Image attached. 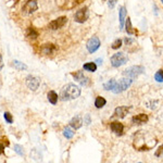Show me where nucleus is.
<instances>
[{"label": "nucleus", "instance_id": "6ab92c4d", "mask_svg": "<svg viewBox=\"0 0 163 163\" xmlns=\"http://www.w3.org/2000/svg\"><path fill=\"white\" fill-rule=\"evenodd\" d=\"M58 99H59V97H58V95L56 92L51 90V92H48V100L50 103H52V104H57Z\"/></svg>", "mask_w": 163, "mask_h": 163}, {"label": "nucleus", "instance_id": "39448f33", "mask_svg": "<svg viewBox=\"0 0 163 163\" xmlns=\"http://www.w3.org/2000/svg\"><path fill=\"white\" fill-rule=\"evenodd\" d=\"M143 71H145V68L141 65H134L131 66L128 69H126L123 72V75L126 77H131V78H136L137 76H139L140 74H143Z\"/></svg>", "mask_w": 163, "mask_h": 163}, {"label": "nucleus", "instance_id": "393cba45", "mask_svg": "<svg viewBox=\"0 0 163 163\" xmlns=\"http://www.w3.org/2000/svg\"><path fill=\"white\" fill-rule=\"evenodd\" d=\"M125 27H126V33L128 35H132L134 34L135 32L133 31V27H132V22H131V19H126V24H125Z\"/></svg>", "mask_w": 163, "mask_h": 163}, {"label": "nucleus", "instance_id": "2eb2a0df", "mask_svg": "<svg viewBox=\"0 0 163 163\" xmlns=\"http://www.w3.org/2000/svg\"><path fill=\"white\" fill-rule=\"evenodd\" d=\"M125 17H126V8L124 6L120 7V10H119V21H120V29H123L124 22H125Z\"/></svg>", "mask_w": 163, "mask_h": 163}, {"label": "nucleus", "instance_id": "20e7f679", "mask_svg": "<svg viewBox=\"0 0 163 163\" xmlns=\"http://www.w3.org/2000/svg\"><path fill=\"white\" fill-rule=\"evenodd\" d=\"M128 61V57L123 52H117L113 54L111 57V65L113 68H119V66L123 65Z\"/></svg>", "mask_w": 163, "mask_h": 163}, {"label": "nucleus", "instance_id": "c9c22d12", "mask_svg": "<svg viewBox=\"0 0 163 163\" xmlns=\"http://www.w3.org/2000/svg\"><path fill=\"white\" fill-rule=\"evenodd\" d=\"M96 63H98V64H102V59H97V60L95 61Z\"/></svg>", "mask_w": 163, "mask_h": 163}, {"label": "nucleus", "instance_id": "7c9ffc66", "mask_svg": "<svg viewBox=\"0 0 163 163\" xmlns=\"http://www.w3.org/2000/svg\"><path fill=\"white\" fill-rule=\"evenodd\" d=\"M84 122H85L86 125H89V124H90V115L86 114L85 115V119H84Z\"/></svg>", "mask_w": 163, "mask_h": 163}, {"label": "nucleus", "instance_id": "b1692460", "mask_svg": "<svg viewBox=\"0 0 163 163\" xmlns=\"http://www.w3.org/2000/svg\"><path fill=\"white\" fill-rule=\"evenodd\" d=\"M63 135H64V137L68 138V139H71L73 136H74V132L72 131L70 127H64V129H63Z\"/></svg>", "mask_w": 163, "mask_h": 163}, {"label": "nucleus", "instance_id": "f8f14e48", "mask_svg": "<svg viewBox=\"0 0 163 163\" xmlns=\"http://www.w3.org/2000/svg\"><path fill=\"white\" fill-rule=\"evenodd\" d=\"M131 110V108L127 106H122V107H117L114 111V116L120 117V119H124L126 116V114L128 113V111Z\"/></svg>", "mask_w": 163, "mask_h": 163}, {"label": "nucleus", "instance_id": "473e14b6", "mask_svg": "<svg viewBox=\"0 0 163 163\" xmlns=\"http://www.w3.org/2000/svg\"><path fill=\"white\" fill-rule=\"evenodd\" d=\"M124 41H125V44L127 45V46H128V45H131V44H132L134 40L131 39V38H125V40H124Z\"/></svg>", "mask_w": 163, "mask_h": 163}, {"label": "nucleus", "instance_id": "f03ea898", "mask_svg": "<svg viewBox=\"0 0 163 163\" xmlns=\"http://www.w3.org/2000/svg\"><path fill=\"white\" fill-rule=\"evenodd\" d=\"M80 89L78 86L74 85V84H68L64 86L60 92V98L61 100L66 101V100H73L76 98L80 97Z\"/></svg>", "mask_w": 163, "mask_h": 163}, {"label": "nucleus", "instance_id": "ddd939ff", "mask_svg": "<svg viewBox=\"0 0 163 163\" xmlns=\"http://www.w3.org/2000/svg\"><path fill=\"white\" fill-rule=\"evenodd\" d=\"M110 128L113 133L117 135V136H121L123 135L124 132V125L122 123H119V122H114V123L110 124Z\"/></svg>", "mask_w": 163, "mask_h": 163}, {"label": "nucleus", "instance_id": "f704fd0d", "mask_svg": "<svg viewBox=\"0 0 163 163\" xmlns=\"http://www.w3.org/2000/svg\"><path fill=\"white\" fill-rule=\"evenodd\" d=\"M3 150H5V146L0 143V155H1V153H3Z\"/></svg>", "mask_w": 163, "mask_h": 163}, {"label": "nucleus", "instance_id": "aec40b11", "mask_svg": "<svg viewBox=\"0 0 163 163\" xmlns=\"http://www.w3.org/2000/svg\"><path fill=\"white\" fill-rule=\"evenodd\" d=\"M106 103H107V101L104 98L101 97V96H98V97L96 98V100H95V107L97 109H101Z\"/></svg>", "mask_w": 163, "mask_h": 163}, {"label": "nucleus", "instance_id": "4be33fe9", "mask_svg": "<svg viewBox=\"0 0 163 163\" xmlns=\"http://www.w3.org/2000/svg\"><path fill=\"white\" fill-rule=\"evenodd\" d=\"M26 36L31 38V39H35V38L38 37V32L34 27H29V29L26 32Z\"/></svg>", "mask_w": 163, "mask_h": 163}, {"label": "nucleus", "instance_id": "a878e982", "mask_svg": "<svg viewBox=\"0 0 163 163\" xmlns=\"http://www.w3.org/2000/svg\"><path fill=\"white\" fill-rule=\"evenodd\" d=\"M155 80L159 83H163V70H159L155 75Z\"/></svg>", "mask_w": 163, "mask_h": 163}, {"label": "nucleus", "instance_id": "9d476101", "mask_svg": "<svg viewBox=\"0 0 163 163\" xmlns=\"http://www.w3.org/2000/svg\"><path fill=\"white\" fill-rule=\"evenodd\" d=\"M39 80L37 77H35L33 75H29L26 77V85L31 90H37V88L39 87Z\"/></svg>", "mask_w": 163, "mask_h": 163}, {"label": "nucleus", "instance_id": "1a4fd4ad", "mask_svg": "<svg viewBox=\"0 0 163 163\" xmlns=\"http://www.w3.org/2000/svg\"><path fill=\"white\" fill-rule=\"evenodd\" d=\"M66 22H68V19H66L65 17H58V19H56V20H53L52 22H50L48 27L50 29L56 31V29H61V27H63V26L66 24Z\"/></svg>", "mask_w": 163, "mask_h": 163}, {"label": "nucleus", "instance_id": "6e6552de", "mask_svg": "<svg viewBox=\"0 0 163 163\" xmlns=\"http://www.w3.org/2000/svg\"><path fill=\"white\" fill-rule=\"evenodd\" d=\"M89 12H88V8L87 7H84L80 10H78L74 15V19L77 23H84L87 19H88Z\"/></svg>", "mask_w": 163, "mask_h": 163}, {"label": "nucleus", "instance_id": "dca6fc26", "mask_svg": "<svg viewBox=\"0 0 163 163\" xmlns=\"http://www.w3.org/2000/svg\"><path fill=\"white\" fill-rule=\"evenodd\" d=\"M56 50H57V47H56V45H52V44L44 45L43 48H41V52L44 54H47V56L52 54L53 52H56Z\"/></svg>", "mask_w": 163, "mask_h": 163}, {"label": "nucleus", "instance_id": "4468645a", "mask_svg": "<svg viewBox=\"0 0 163 163\" xmlns=\"http://www.w3.org/2000/svg\"><path fill=\"white\" fill-rule=\"evenodd\" d=\"M147 121H148V115L143 114V113H141V114H138V115H135V116L132 119L133 123H134V124H138V125L146 123Z\"/></svg>", "mask_w": 163, "mask_h": 163}, {"label": "nucleus", "instance_id": "72a5a7b5", "mask_svg": "<svg viewBox=\"0 0 163 163\" xmlns=\"http://www.w3.org/2000/svg\"><path fill=\"white\" fill-rule=\"evenodd\" d=\"M3 68V61H2V56H1V53H0V71L2 70Z\"/></svg>", "mask_w": 163, "mask_h": 163}, {"label": "nucleus", "instance_id": "c756f323", "mask_svg": "<svg viewBox=\"0 0 163 163\" xmlns=\"http://www.w3.org/2000/svg\"><path fill=\"white\" fill-rule=\"evenodd\" d=\"M116 1L117 0H108V6H109V8H114V6H115V3H116Z\"/></svg>", "mask_w": 163, "mask_h": 163}, {"label": "nucleus", "instance_id": "7ed1b4c3", "mask_svg": "<svg viewBox=\"0 0 163 163\" xmlns=\"http://www.w3.org/2000/svg\"><path fill=\"white\" fill-rule=\"evenodd\" d=\"M132 83H133V78L124 76V77L122 78L120 82H116V84H115L114 88H113V90H112V92H114V94H120V92H125L126 89L132 85Z\"/></svg>", "mask_w": 163, "mask_h": 163}, {"label": "nucleus", "instance_id": "2f4dec72", "mask_svg": "<svg viewBox=\"0 0 163 163\" xmlns=\"http://www.w3.org/2000/svg\"><path fill=\"white\" fill-rule=\"evenodd\" d=\"M163 152V146H161L160 148L158 149V151L155 152V157H161V153Z\"/></svg>", "mask_w": 163, "mask_h": 163}, {"label": "nucleus", "instance_id": "423d86ee", "mask_svg": "<svg viewBox=\"0 0 163 163\" xmlns=\"http://www.w3.org/2000/svg\"><path fill=\"white\" fill-rule=\"evenodd\" d=\"M37 9H38L37 2H36L35 0H29L23 6V8H22V13H23L24 15H29V14H32V13H34Z\"/></svg>", "mask_w": 163, "mask_h": 163}, {"label": "nucleus", "instance_id": "f257e3e1", "mask_svg": "<svg viewBox=\"0 0 163 163\" xmlns=\"http://www.w3.org/2000/svg\"><path fill=\"white\" fill-rule=\"evenodd\" d=\"M157 143V139L153 138L150 134L147 132H136L134 135V148L137 149L138 151H148L150 149H152Z\"/></svg>", "mask_w": 163, "mask_h": 163}, {"label": "nucleus", "instance_id": "e433bc0d", "mask_svg": "<svg viewBox=\"0 0 163 163\" xmlns=\"http://www.w3.org/2000/svg\"><path fill=\"white\" fill-rule=\"evenodd\" d=\"M161 2H162V5H163V0H161Z\"/></svg>", "mask_w": 163, "mask_h": 163}, {"label": "nucleus", "instance_id": "9b49d317", "mask_svg": "<svg viewBox=\"0 0 163 163\" xmlns=\"http://www.w3.org/2000/svg\"><path fill=\"white\" fill-rule=\"evenodd\" d=\"M72 75H73V77L75 78V80H77L78 83H80L82 86H87V85H88V80H89L83 74V72L77 71L76 73H73Z\"/></svg>", "mask_w": 163, "mask_h": 163}, {"label": "nucleus", "instance_id": "f3484780", "mask_svg": "<svg viewBox=\"0 0 163 163\" xmlns=\"http://www.w3.org/2000/svg\"><path fill=\"white\" fill-rule=\"evenodd\" d=\"M82 125H83V121H82V119L80 116H74L70 121V126H71L72 128L78 129L82 127Z\"/></svg>", "mask_w": 163, "mask_h": 163}, {"label": "nucleus", "instance_id": "5701e85b", "mask_svg": "<svg viewBox=\"0 0 163 163\" xmlns=\"http://www.w3.org/2000/svg\"><path fill=\"white\" fill-rule=\"evenodd\" d=\"M115 84H116V80H110L109 82H107V83L103 84V88L106 89V90H113Z\"/></svg>", "mask_w": 163, "mask_h": 163}, {"label": "nucleus", "instance_id": "a211bd4d", "mask_svg": "<svg viewBox=\"0 0 163 163\" xmlns=\"http://www.w3.org/2000/svg\"><path fill=\"white\" fill-rule=\"evenodd\" d=\"M12 65H13V68H15V70H17V71H24V70L27 69L26 64H24L23 62L17 61V60L13 61V62H12Z\"/></svg>", "mask_w": 163, "mask_h": 163}, {"label": "nucleus", "instance_id": "cd10ccee", "mask_svg": "<svg viewBox=\"0 0 163 163\" xmlns=\"http://www.w3.org/2000/svg\"><path fill=\"white\" fill-rule=\"evenodd\" d=\"M3 116H5V120H6L9 124H12V123H13V117H12L11 113H9V112H5Z\"/></svg>", "mask_w": 163, "mask_h": 163}, {"label": "nucleus", "instance_id": "412c9836", "mask_svg": "<svg viewBox=\"0 0 163 163\" xmlns=\"http://www.w3.org/2000/svg\"><path fill=\"white\" fill-rule=\"evenodd\" d=\"M83 69L85 70V71H88V72H95L97 70V64H96V62L85 63L83 66Z\"/></svg>", "mask_w": 163, "mask_h": 163}, {"label": "nucleus", "instance_id": "bb28decb", "mask_svg": "<svg viewBox=\"0 0 163 163\" xmlns=\"http://www.w3.org/2000/svg\"><path fill=\"white\" fill-rule=\"evenodd\" d=\"M14 150H15V152H17V155H21V157H23V155H24V149H23V147L21 146V145H15Z\"/></svg>", "mask_w": 163, "mask_h": 163}, {"label": "nucleus", "instance_id": "0eeeda50", "mask_svg": "<svg viewBox=\"0 0 163 163\" xmlns=\"http://www.w3.org/2000/svg\"><path fill=\"white\" fill-rule=\"evenodd\" d=\"M99 47H100V40H99L98 37H96V36L90 38V39L87 41V45H86V48H87L89 53L96 52L98 49H99Z\"/></svg>", "mask_w": 163, "mask_h": 163}, {"label": "nucleus", "instance_id": "c85d7f7f", "mask_svg": "<svg viewBox=\"0 0 163 163\" xmlns=\"http://www.w3.org/2000/svg\"><path fill=\"white\" fill-rule=\"evenodd\" d=\"M121 46H122V40L116 39V40H114V43L112 44V49H119Z\"/></svg>", "mask_w": 163, "mask_h": 163}]
</instances>
